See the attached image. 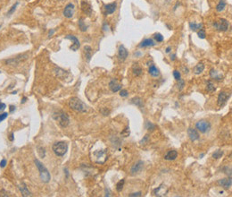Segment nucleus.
I'll list each match as a JSON object with an SVG mask.
<instances>
[{
  "label": "nucleus",
  "mask_w": 232,
  "mask_h": 197,
  "mask_svg": "<svg viewBox=\"0 0 232 197\" xmlns=\"http://www.w3.org/2000/svg\"><path fill=\"white\" fill-rule=\"evenodd\" d=\"M219 185L220 186H221L223 188H225V189H229V188H230V186H231V184H232V180H231V178H223V179H221V180H219Z\"/></svg>",
  "instance_id": "19"
},
{
  "label": "nucleus",
  "mask_w": 232,
  "mask_h": 197,
  "mask_svg": "<svg viewBox=\"0 0 232 197\" xmlns=\"http://www.w3.org/2000/svg\"><path fill=\"white\" fill-rule=\"evenodd\" d=\"M109 87L113 92H117L122 89V85L118 83L117 80H112L109 83Z\"/></svg>",
  "instance_id": "17"
},
{
  "label": "nucleus",
  "mask_w": 232,
  "mask_h": 197,
  "mask_svg": "<svg viewBox=\"0 0 232 197\" xmlns=\"http://www.w3.org/2000/svg\"><path fill=\"white\" fill-rule=\"evenodd\" d=\"M173 76H174L175 80L179 81V80L181 79V73H179L178 70H174V71H173Z\"/></svg>",
  "instance_id": "39"
},
{
  "label": "nucleus",
  "mask_w": 232,
  "mask_h": 197,
  "mask_svg": "<svg viewBox=\"0 0 232 197\" xmlns=\"http://www.w3.org/2000/svg\"><path fill=\"white\" fill-rule=\"evenodd\" d=\"M79 27H80V31L81 32H86L87 31V26H86V24H84V22H83V19H80V21H79Z\"/></svg>",
  "instance_id": "33"
},
{
  "label": "nucleus",
  "mask_w": 232,
  "mask_h": 197,
  "mask_svg": "<svg viewBox=\"0 0 232 197\" xmlns=\"http://www.w3.org/2000/svg\"><path fill=\"white\" fill-rule=\"evenodd\" d=\"M129 196H130V197H133V196H141V193H140V192H138V193H133V194H130Z\"/></svg>",
  "instance_id": "46"
},
{
  "label": "nucleus",
  "mask_w": 232,
  "mask_h": 197,
  "mask_svg": "<svg viewBox=\"0 0 232 197\" xmlns=\"http://www.w3.org/2000/svg\"><path fill=\"white\" fill-rule=\"evenodd\" d=\"M69 106L72 109L75 110L77 112L85 113L88 111V107L83 101L80 100L77 97H72L69 100Z\"/></svg>",
  "instance_id": "1"
},
{
  "label": "nucleus",
  "mask_w": 232,
  "mask_h": 197,
  "mask_svg": "<svg viewBox=\"0 0 232 197\" xmlns=\"http://www.w3.org/2000/svg\"><path fill=\"white\" fill-rule=\"evenodd\" d=\"M197 34H198V37H199L200 39H205V36H206L205 31L204 30V29H200Z\"/></svg>",
  "instance_id": "37"
},
{
  "label": "nucleus",
  "mask_w": 232,
  "mask_h": 197,
  "mask_svg": "<svg viewBox=\"0 0 232 197\" xmlns=\"http://www.w3.org/2000/svg\"><path fill=\"white\" fill-rule=\"evenodd\" d=\"M122 134L124 136V137H128L130 135V128L129 127H126L122 132Z\"/></svg>",
  "instance_id": "40"
},
{
  "label": "nucleus",
  "mask_w": 232,
  "mask_h": 197,
  "mask_svg": "<svg viewBox=\"0 0 232 197\" xmlns=\"http://www.w3.org/2000/svg\"><path fill=\"white\" fill-rule=\"evenodd\" d=\"M13 110H15V107L14 106H10V112H13Z\"/></svg>",
  "instance_id": "47"
},
{
  "label": "nucleus",
  "mask_w": 232,
  "mask_h": 197,
  "mask_svg": "<svg viewBox=\"0 0 232 197\" xmlns=\"http://www.w3.org/2000/svg\"><path fill=\"white\" fill-rule=\"evenodd\" d=\"M129 56V52L127 48L123 46V45H121L119 47V52H118V56L119 58L121 59L122 61H124L126 60V58L128 57Z\"/></svg>",
  "instance_id": "15"
},
{
  "label": "nucleus",
  "mask_w": 232,
  "mask_h": 197,
  "mask_svg": "<svg viewBox=\"0 0 232 197\" xmlns=\"http://www.w3.org/2000/svg\"><path fill=\"white\" fill-rule=\"evenodd\" d=\"M170 49H171V48H170V47H168V48H166V53H170Z\"/></svg>",
  "instance_id": "50"
},
{
  "label": "nucleus",
  "mask_w": 232,
  "mask_h": 197,
  "mask_svg": "<svg viewBox=\"0 0 232 197\" xmlns=\"http://www.w3.org/2000/svg\"><path fill=\"white\" fill-rule=\"evenodd\" d=\"M154 37V39H155V40H156L157 42H162V41H163V36H162L161 33H155Z\"/></svg>",
  "instance_id": "35"
},
{
  "label": "nucleus",
  "mask_w": 232,
  "mask_h": 197,
  "mask_svg": "<svg viewBox=\"0 0 232 197\" xmlns=\"http://www.w3.org/2000/svg\"><path fill=\"white\" fill-rule=\"evenodd\" d=\"M154 45H155V43L152 39H145L144 40L141 41L138 47L139 48H146V47H153Z\"/></svg>",
  "instance_id": "20"
},
{
  "label": "nucleus",
  "mask_w": 232,
  "mask_h": 197,
  "mask_svg": "<svg viewBox=\"0 0 232 197\" xmlns=\"http://www.w3.org/2000/svg\"><path fill=\"white\" fill-rule=\"evenodd\" d=\"M223 155V151L221 150H218V151H216L213 154V158L216 159H218L220 158H221Z\"/></svg>",
  "instance_id": "34"
},
{
  "label": "nucleus",
  "mask_w": 232,
  "mask_h": 197,
  "mask_svg": "<svg viewBox=\"0 0 232 197\" xmlns=\"http://www.w3.org/2000/svg\"><path fill=\"white\" fill-rule=\"evenodd\" d=\"M204 70H205V65L203 63H199L194 67V73L196 75H200Z\"/></svg>",
  "instance_id": "25"
},
{
  "label": "nucleus",
  "mask_w": 232,
  "mask_h": 197,
  "mask_svg": "<svg viewBox=\"0 0 232 197\" xmlns=\"http://www.w3.org/2000/svg\"><path fill=\"white\" fill-rule=\"evenodd\" d=\"M150 127H152L151 128V130H154V127H155V126L154 125H153L152 123H150V122H146V128L148 129V130H150Z\"/></svg>",
  "instance_id": "43"
},
{
  "label": "nucleus",
  "mask_w": 232,
  "mask_h": 197,
  "mask_svg": "<svg viewBox=\"0 0 232 197\" xmlns=\"http://www.w3.org/2000/svg\"><path fill=\"white\" fill-rule=\"evenodd\" d=\"M210 75H211L212 78H213L215 80H218V81H221V80H222V78H223V76H222V75L221 74V73L217 72L214 69H212L210 71Z\"/></svg>",
  "instance_id": "24"
},
{
  "label": "nucleus",
  "mask_w": 232,
  "mask_h": 197,
  "mask_svg": "<svg viewBox=\"0 0 232 197\" xmlns=\"http://www.w3.org/2000/svg\"><path fill=\"white\" fill-rule=\"evenodd\" d=\"M188 134H189L190 140L192 142L197 141V140H198L199 138H200V135L197 133V131L196 129H193V128H189L188 129Z\"/></svg>",
  "instance_id": "16"
},
{
  "label": "nucleus",
  "mask_w": 232,
  "mask_h": 197,
  "mask_svg": "<svg viewBox=\"0 0 232 197\" xmlns=\"http://www.w3.org/2000/svg\"><path fill=\"white\" fill-rule=\"evenodd\" d=\"M120 95L122 97H127L129 95V92L127 90H120Z\"/></svg>",
  "instance_id": "41"
},
{
  "label": "nucleus",
  "mask_w": 232,
  "mask_h": 197,
  "mask_svg": "<svg viewBox=\"0 0 232 197\" xmlns=\"http://www.w3.org/2000/svg\"><path fill=\"white\" fill-rule=\"evenodd\" d=\"M124 183H125V180L124 179L120 180L118 183H117V185H116V190L118 192H121L122 190V188L124 186Z\"/></svg>",
  "instance_id": "32"
},
{
  "label": "nucleus",
  "mask_w": 232,
  "mask_h": 197,
  "mask_svg": "<svg viewBox=\"0 0 232 197\" xmlns=\"http://www.w3.org/2000/svg\"><path fill=\"white\" fill-rule=\"evenodd\" d=\"M93 157L95 159V161L98 164H103L106 161L107 159V150L102 151H96L93 153Z\"/></svg>",
  "instance_id": "5"
},
{
  "label": "nucleus",
  "mask_w": 232,
  "mask_h": 197,
  "mask_svg": "<svg viewBox=\"0 0 232 197\" xmlns=\"http://www.w3.org/2000/svg\"><path fill=\"white\" fill-rule=\"evenodd\" d=\"M116 8H117V4L115 2L106 5V6H104V9H106V14L114 13L116 11Z\"/></svg>",
  "instance_id": "18"
},
{
  "label": "nucleus",
  "mask_w": 232,
  "mask_h": 197,
  "mask_svg": "<svg viewBox=\"0 0 232 197\" xmlns=\"http://www.w3.org/2000/svg\"><path fill=\"white\" fill-rule=\"evenodd\" d=\"M73 13H74V5L72 3H69L65 6L64 10V15L66 18H72L73 16Z\"/></svg>",
  "instance_id": "14"
},
{
  "label": "nucleus",
  "mask_w": 232,
  "mask_h": 197,
  "mask_svg": "<svg viewBox=\"0 0 232 197\" xmlns=\"http://www.w3.org/2000/svg\"><path fill=\"white\" fill-rule=\"evenodd\" d=\"M6 163H7L6 159H3L1 161H0V167H5V165H6Z\"/></svg>",
  "instance_id": "44"
},
{
  "label": "nucleus",
  "mask_w": 232,
  "mask_h": 197,
  "mask_svg": "<svg viewBox=\"0 0 232 197\" xmlns=\"http://www.w3.org/2000/svg\"><path fill=\"white\" fill-rule=\"evenodd\" d=\"M54 32H55V30H51L48 33V37H51V36L54 34Z\"/></svg>",
  "instance_id": "48"
},
{
  "label": "nucleus",
  "mask_w": 232,
  "mask_h": 197,
  "mask_svg": "<svg viewBox=\"0 0 232 197\" xmlns=\"http://www.w3.org/2000/svg\"><path fill=\"white\" fill-rule=\"evenodd\" d=\"M168 192H169L168 186L166 185H164V184H162L154 190V196H158V197H162V196L167 195Z\"/></svg>",
  "instance_id": "9"
},
{
  "label": "nucleus",
  "mask_w": 232,
  "mask_h": 197,
  "mask_svg": "<svg viewBox=\"0 0 232 197\" xmlns=\"http://www.w3.org/2000/svg\"><path fill=\"white\" fill-rule=\"evenodd\" d=\"M84 50H85V54H86V58L88 62L90 61L91 56H92V48L90 46H85L84 47Z\"/></svg>",
  "instance_id": "26"
},
{
  "label": "nucleus",
  "mask_w": 232,
  "mask_h": 197,
  "mask_svg": "<svg viewBox=\"0 0 232 197\" xmlns=\"http://www.w3.org/2000/svg\"><path fill=\"white\" fill-rule=\"evenodd\" d=\"M5 107H6V106H5V103H2V102H0V112L3 111L4 109L5 108Z\"/></svg>",
  "instance_id": "45"
},
{
  "label": "nucleus",
  "mask_w": 232,
  "mask_h": 197,
  "mask_svg": "<svg viewBox=\"0 0 232 197\" xmlns=\"http://www.w3.org/2000/svg\"><path fill=\"white\" fill-rule=\"evenodd\" d=\"M18 5H19V3H18V2H16L15 4H14V5H13L11 7V9L8 11V13H7V14H8V15H11V14H13V12L16 10V8H17Z\"/></svg>",
  "instance_id": "36"
},
{
  "label": "nucleus",
  "mask_w": 232,
  "mask_h": 197,
  "mask_svg": "<svg viewBox=\"0 0 232 197\" xmlns=\"http://www.w3.org/2000/svg\"><path fill=\"white\" fill-rule=\"evenodd\" d=\"M53 151L56 156L62 157L66 154L67 151H68V144L65 142H57L53 144Z\"/></svg>",
  "instance_id": "4"
},
{
  "label": "nucleus",
  "mask_w": 232,
  "mask_h": 197,
  "mask_svg": "<svg viewBox=\"0 0 232 197\" xmlns=\"http://www.w3.org/2000/svg\"><path fill=\"white\" fill-rule=\"evenodd\" d=\"M28 57H29L28 54H22V55H20V56H18L16 57L10 58V59L6 60L5 63H6V65H17L21 62L26 60Z\"/></svg>",
  "instance_id": "7"
},
{
  "label": "nucleus",
  "mask_w": 232,
  "mask_h": 197,
  "mask_svg": "<svg viewBox=\"0 0 232 197\" xmlns=\"http://www.w3.org/2000/svg\"><path fill=\"white\" fill-rule=\"evenodd\" d=\"M175 57H176V55H173L172 56L170 57V58H171V60H175Z\"/></svg>",
  "instance_id": "52"
},
{
  "label": "nucleus",
  "mask_w": 232,
  "mask_h": 197,
  "mask_svg": "<svg viewBox=\"0 0 232 197\" xmlns=\"http://www.w3.org/2000/svg\"><path fill=\"white\" fill-rule=\"evenodd\" d=\"M81 9L84 13L87 14V15H88V16L91 15L92 7H91V5L89 4L87 0H81Z\"/></svg>",
  "instance_id": "12"
},
{
  "label": "nucleus",
  "mask_w": 232,
  "mask_h": 197,
  "mask_svg": "<svg viewBox=\"0 0 232 197\" xmlns=\"http://www.w3.org/2000/svg\"><path fill=\"white\" fill-rule=\"evenodd\" d=\"M229 99V94H228L226 91H221L218 96V101H217L218 106L223 107L226 104V102L228 101Z\"/></svg>",
  "instance_id": "11"
},
{
  "label": "nucleus",
  "mask_w": 232,
  "mask_h": 197,
  "mask_svg": "<svg viewBox=\"0 0 232 197\" xmlns=\"http://www.w3.org/2000/svg\"><path fill=\"white\" fill-rule=\"evenodd\" d=\"M178 82H179V83H178V88H179V91H181V90L184 88L185 83H184V81H183L182 79H179Z\"/></svg>",
  "instance_id": "38"
},
{
  "label": "nucleus",
  "mask_w": 232,
  "mask_h": 197,
  "mask_svg": "<svg viewBox=\"0 0 232 197\" xmlns=\"http://www.w3.org/2000/svg\"><path fill=\"white\" fill-rule=\"evenodd\" d=\"M53 118L58 123V125L63 128L69 126V123H70L69 116L65 112H64L62 110H58L56 112H54Z\"/></svg>",
  "instance_id": "2"
},
{
  "label": "nucleus",
  "mask_w": 232,
  "mask_h": 197,
  "mask_svg": "<svg viewBox=\"0 0 232 197\" xmlns=\"http://www.w3.org/2000/svg\"><path fill=\"white\" fill-rule=\"evenodd\" d=\"M148 73L150 74V75H152L153 77H158L160 75V72H159V69L157 68L155 65H152L150 67H149V70H148Z\"/></svg>",
  "instance_id": "23"
},
{
  "label": "nucleus",
  "mask_w": 232,
  "mask_h": 197,
  "mask_svg": "<svg viewBox=\"0 0 232 197\" xmlns=\"http://www.w3.org/2000/svg\"><path fill=\"white\" fill-rule=\"evenodd\" d=\"M177 157H178L177 151L172 150V151H169L166 153L165 156H164V159H165L166 160H174V159H176Z\"/></svg>",
  "instance_id": "21"
},
{
  "label": "nucleus",
  "mask_w": 232,
  "mask_h": 197,
  "mask_svg": "<svg viewBox=\"0 0 232 197\" xmlns=\"http://www.w3.org/2000/svg\"><path fill=\"white\" fill-rule=\"evenodd\" d=\"M189 27L192 31H197L200 29H203V24H196V23H189Z\"/></svg>",
  "instance_id": "28"
},
{
  "label": "nucleus",
  "mask_w": 232,
  "mask_h": 197,
  "mask_svg": "<svg viewBox=\"0 0 232 197\" xmlns=\"http://www.w3.org/2000/svg\"><path fill=\"white\" fill-rule=\"evenodd\" d=\"M9 140L11 141V142H13V134L12 133L11 134H10V137H9Z\"/></svg>",
  "instance_id": "49"
},
{
  "label": "nucleus",
  "mask_w": 232,
  "mask_h": 197,
  "mask_svg": "<svg viewBox=\"0 0 232 197\" xmlns=\"http://www.w3.org/2000/svg\"><path fill=\"white\" fill-rule=\"evenodd\" d=\"M225 7H226L225 1H224V0H220L219 4L217 5V6H216V11L217 12H221V11H223L224 9H225Z\"/></svg>",
  "instance_id": "29"
},
{
  "label": "nucleus",
  "mask_w": 232,
  "mask_h": 197,
  "mask_svg": "<svg viewBox=\"0 0 232 197\" xmlns=\"http://www.w3.org/2000/svg\"><path fill=\"white\" fill-rule=\"evenodd\" d=\"M132 71H133V74L136 76H139L142 74V68L140 67H138V64H135V65H134L132 68Z\"/></svg>",
  "instance_id": "30"
},
{
  "label": "nucleus",
  "mask_w": 232,
  "mask_h": 197,
  "mask_svg": "<svg viewBox=\"0 0 232 197\" xmlns=\"http://www.w3.org/2000/svg\"><path fill=\"white\" fill-rule=\"evenodd\" d=\"M65 39L66 40H72L73 42V44L70 47V48L72 51H77L80 48V43L77 37H75V36H73V35H67V36H65Z\"/></svg>",
  "instance_id": "10"
},
{
  "label": "nucleus",
  "mask_w": 232,
  "mask_h": 197,
  "mask_svg": "<svg viewBox=\"0 0 232 197\" xmlns=\"http://www.w3.org/2000/svg\"><path fill=\"white\" fill-rule=\"evenodd\" d=\"M196 127L202 134H205L210 131L211 124H210V122H208L206 120H200L196 124Z\"/></svg>",
  "instance_id": "6"
},
{
  "label": "nucleus",
  "mask_w": 232,
  "mask_h": 197,
  "mask_svg": "<svg viewBox=\"0 0 232 197\" xmlns=\"http://www.w3.org/2000/svg\"><path fill=\"white\" fill-rule=\"evenodd\" d=\"M19 189H20V191L22 194V196H24V197H27V196H31V192H29L28 190V188L26 186V185L24 183H21L20 186H19Z\"/></svg>",
  "instance_id": "22"
},
{
  "label": "nucleus",
  "mask_w": 232,
  "mask_h": 197,
  "mask_svg": "<svg viewBox=\"0 0 232 197\" xmlns=\"http://www.w3.org/2000/svg\"><path fill=\"white\" fill-rule=\"evenodd\" d=\"M34 162H35L37 167H38L39 171V177H40L41 181L44 182V183H48V182L50 181V179H51V175L48 172L47 169L39 161V159H35Z\"/></svg>",
  "instance_id": "3"
},
{
  "label": "nucleus",
  "mask_w": 232,
  "mask_h": 197,
  "mask_svg": "<svg viewBox=\"0 0 232 197\" xmlns=\"http://www.w3.org/2000/svg\"><path fill=\"white\" fill-rule=\"evenodd\" d=\"M0 74H1V71H0Z\"/></svg>",
  "instance_id": "53"
},
{
  "label": "nucleus",
  "mask_w": 232,
  "mask_h": 197,
  "mask_svg": "<svg viewBox=\"0 0 232 197\" xmlns=\"http://www.w3.org/2000/svg\"><path fill=\"white\" fill-rule=\"evenodd\" d=\"M26 100H27V98L26 97H23V99H22V100H21V103H24V102L26 101Z\"/></svg>",
  "instance_id": "51"
},
{
  "label": "nucleus",
  "mask_w": 232,
  "mask_h": 197,
  "mask_svg": "<svg viewBox=\"0 0 232 197\" xmlns=\"http://www.w3.org/2000/svg\"><path fill=\"white\" fill-rule=\"evenodd\" d=\"M206 88H207V91H208L209 92H213V91H216V88H215V86H214L213 83L211 82V81L207 82V87H206Z\"/></svg>",
  "instance_id": "31"
},
{
  "label": "nucleus",
  "mask_w": 232,
  "mask_h": 197,
  "mask_svg": "<svg viewBox=\"0 0 232 197\" xmlns=\"http://www.w3.org/2000/svg\"><path fill=\"white\" fill-rule=\"evenodd\" d=\"M7 116H8V113H5V112L0 115V123H1L3 120H5L7 118Z\"/></svg>",
  "instance_id": "42"
},
{
  "label": "nucleus",
  "mask_w": 232,
  "mask_h": 197,
  "mask_svg": "<svg viewBox=\"0 0 232 197\" xmlns=\"http://www.w3.org/2000/svg\"><path fill=\"white\" fill-rule=\"evenodd\" d=\"M213 26L216 28L217 31L226 32L229 29V22L225 19H220L218 22L213 23Z\"/></svg>",
  "instance_id": "8"
},
{
  "label": "nucleus",
  "mask_w": 232,
  "mask_h": 197,
  "mask_svg": "<svg viewBox=\"0 0 232 197\" xmlns=\"http://www.w3.org/2000/svg\"><path fill=\"white\" fill-rule=\"evenodd\" d=\"M143 167H144V162L142 161V160H138L137 163H135L132 166L131 169H130L131 175H137V174L140 173L142 169H143Z\"/></svg>",
  "instance_id": "13"
},
{
  "label": "nucleus",
  "mask_w": 232,
  "mask_h": 197,
  "mask_svg": "<svg viewBox=\"0 0 232 197\" xmlns=\"http://www.w3.org/2000/svg\"><path fill=\"white\" fill-rule=\"evenodd\" d=\"M131 103L135 104L136 106L139 107V108H142L143 107V100H142L139 97H136V98H133L131 100Z\"/></svg>",
  "instance_id": "27"
}]
</instances>
